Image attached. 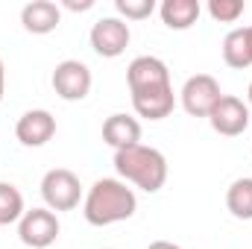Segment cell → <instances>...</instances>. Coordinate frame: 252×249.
<instances>
[{"label": "cell", "instance_id": "3", "mask_svg": "<svg viewBox=\"0 0 252 249\" xmlns=\"http://www.w3.org/2000/svg\"><path fill=\"white\" fill-rule=\"evenodd\" d=\"M41 196L50 211H73L82 199L79 176L67 167H53L41 179Z\"/></svg>", "mask_w": 252, "mask_h": 249}, {"label": "cell", "instance_id": "9", "mask_svg": "<svg viewBox=\"0 0 252 249\" xmlns=\"http://www.w3.org/2000/svg\"><path fill=\"white\" fill-rule=\"evenodd\" d=\"M126 82H129V94L164 88V85H170V70L158 56H138L126 67Z\"/></svg>", "mask_w": 252, "mask_h": 249}, {"label": "cell", "instance_id": "12", "mask_svg": "<svg viewBox=\"0 0 252 249\" xmlns=\"http://www.w3.org/2000/svg\"><path fill=\"white\" fill-rule=\"evenodd\" d=\"M62 21V9L53 3V0H32L21 9V24L27 32L32 35H47L59 27Z\"/></svg>", "mask_w": 252, "mask_h": 249}, {"label": "cell", "instance_id": "16", "mask_svg": "<svg viewBox=\"0 0 252 249\" xmlns=\"http://www.w3.org/2000/svg\"><path fill=\"white\" fill-rule=\"evenodd\" d=\"M223 62L229 67H235V70L252 67L250 44H247V27H238V30L226 32V38H223Z\"/></svg>", "mask_w": 252, "mask_h": 249}, {"label": "cell", "instance_id": "5", "mask_svg": "<svg viewBox=\"0 0 252 249\" xmlns=\"http://www.w3.org/2000/svg\"><path fill=\"white\" fill-rule=\"evenodd\" d=\"M50 82H53V91H56L59 100H64V103H79V100L88 97L94 76H91V67L85 62H79V59H64V62L56 64Z\"/></svg>", "mask_w": 252, "mask_h": 249}, {"label": "cell", "instance_id": "19", "mask_svg": "<svg viewBox=\"0 0 252 249\" xmlns=\"http://www.w3.org/2000/svg\"><path fill=\"white\" fill-rule=\"evenodd\" d=\"M115 9L126 21H144L156 12V0H115Z\"/></svg>", "mask_w": 252, "mask_h": 249}, {"label": "cell", "instance_id": "24", "mask_svg": "<svg viewBox=\"0 0 252 249\" xmlns=\"http://www.w3.org/2000/svg\"><path fill=\"white\" fill-rule=\"evenodd\" d=\"M247 100H250V106H252V82H250V88H247Z\"/></svg>", "mask_w": 252, "mask_h": 249}, {"label": "cell", "instance_id": "18", "mask_svg": "<svg viewBox=\"0 0 252 249\" xmlns=\"http://www.w3.org/2000/svg\"><path fill=\"white\" fill-rule=\"evenodd\" d=\"M205 9H208L211 21H217V24H235L247 12V3L244 0H208Z\"/></svg>", "mask_w": 252, "mask_h": 249}, {"label": "cell", "instance_id": "11", "mask_svg": "<svg viewBox=\"0 0 252 249\" xmlns=\"http://www.w3.org/2000/svg\"><path fill=\"white\" fill-rule=\"evenodd\" d=\"M132 109H135L138 118H147V121H164V118H170L173 109H176L173 85L150 88V91H138V94H132Z\"/></svg>", "mask_w": 252, "mask_h": 249}, {"label": "cell", "instance_id": "8", "mask_svg": "<svg viewBox=\"0 0 252 249\" xmlns=\"http://www.w3.org/2000/svg\"><path fill=\"white\" fill-rule=\"evenodd\" d=\"M208 124L217 135H226V138H238L244 135V129L250 126V106L235 97V94H223L217 100V106L211 109L208 115Z\"/></svg>", "mask_w": 252, "mask_h": 249}, {"label": "cell", "instance_id": "2", "mask_svg": "<svg viewBox=\"0 0 252 249\" xmlns=\"http://www.w3.org/2000/svg\"><path fill=\"white\" fill-rule=\"evenodd\" d=\"M115 170L124 182H132L135 187H141L147 193L161 190L167 182V158L156 147H144V144L118 150L115 153Z\"/></svg>", "mask_w": 252, "mask_h": 249}, {"label": "cell", "instance_id": "13", "mask_svg": "<svg viewBox=\"0 0 252 249\" xmlns=\"http://www.w3.org/2000/svg\"><path fill=\"white\" fill-rule=\"evenodd\" d=\"M103 141L115 153L126 150V147H135V144H141V124L129 115H112L103 124Z\"/></svg>", "mask_w": 252, "mask_h": 249}, {"label": "cell", "instance_id": "22", "mask_svg": "<svg viewBox=\"0 0 252 249\" xmlns=\"http://www.w3.org/2000/svg\"><path fill=\"white\" fill-rule=\"evenodd\" d=\"M3 94H6V67H3V59H0V103H3Z\"/></svg>", "mask_w": 252, "mask_h": 249}, {"label": "cell", "instance_id": "4", "mask_svg": "<svg viewBox=\"0 0 252 249\" xmlns=\"http://www.w3.org/2000/svg\"><path fill=\"white\" fill-rule=\"evenodd\" d=\"M59 217L50 208H32L24 211V217L18 220V238L21 244L30 249H47L56 244L59 238Z\"/></svg>", "mask_w": 252, "mask_h": 249}, {"label": "cell", "instance_id": "15", "mask_svg": "<svg viewBox=\"0 0 252 249\" xmlns=\"http://www.w3.org/2000/svg\"><path fill=\"white\" fill-rule=\"evenodd\" d=\"M226 208L238 220H252V176L235 179L226 190Z\"/></svg>", "mask_w": 252, "mask_h": 249}, {"label": "cell", "instance_id": "20", "mask_svg": "<svg viewBox=\"0 0 252 249\" xmlns=\"http://www.w3.org/2000/svg\"><path fill=\"white\" fill-rule=\"evenodd\" d=\"M64 6H67L70 12H85V9L94 6V0H82V3H76V0H64Z\"/></svg>", "mask_w": 252, "mask_h": 249}, {"label": "cell", "instance_id": "7", "mask_svg": "<svg viewBox=\"0 0 252 249\" xmlns=\"http://www.w3.org/2000/svg\"><path fill=\"white\" fill-rule=\"evenodd\" d=\"M88 38H91V47H94L97 56L118 59L126 47H129L132 32H129V24H126L124 18H100L91 27V35Z\"/></svg>", "mask_w": 252, "mask_h": 249}, {"label": "cell", "instance_id": "10", "mask_svg": "<svg viewBox=\"0 0 252 249\" xmlns=\"http://www.w3.org/2000/svg\"><path fill=\"white\" fill-rule=\"evenodd\" d=\"M53 135H56V118L47 109H30L15 124V138L24 147H44Z\"/></svg>", "mask_w": 252, "mask_h": 249}, {"label": "cell", "instance_id": "21", "mask_svg": "<svg viewBox=\"0 0 252 249\" xmlns=\"http://www.w3.org/2000/svg\"><path fill=\"white\" fill-rule=\"evenodd\" d=\"M147 249H182L179 244H170V241H153Z\"/></svg>", "mask_w": 252, "mask_h": 249}, {"label": "cell", "instance_id": "14", "mask_svg": "<svg viewBox=\"0 0 252 249\" xmlns=\"http://www.w3.org/2000/svg\"><path fill=\"white\" fill-rule=\"evenodd\" d=\"M199 0H164L158 6V15L167 30H190L199 21Z\"/></svg>", "mask_w": 252, "mask_h": 249}, {"label": "cell", "instance_id": "6", "mask_svg": "<svg viewBox=\"0 0 252 249\" xmlns=\"http://www.w3.org/2000/svg\"><path fill=\"white\" fill-rule=\"evenodd\" d=\"M220 97H223L220 82L211 73H193V76H188L182 91H179L182 109L188 112L190 118H208Z\"/></svg>", "mask_w": 252, "mask_h": 249}, {"label": "cell", "instance_id": "17", "mask_svg": "<svg viewBox=\"0 0 252 249\" xmlns=\"http://www.w3.org/2000/svg\"><path fill=\"white\" fill-rule=\"evenodd\" d=\"M24 196L12 182H0V226L18 223L24 217Z\"/></svg>", "mask_w": 252, "mask_h": 249}, {"label": "cell", "instance_id": "23", "mask_svg": "<svg viewBox=\"0 0 252 249\" xmlns=\"http://www.w3.org/2000/svg\"><path fill=\"white\" fill-rule=\"evenodd\" d=\"M247 44H250V59H252V27H247Z\"/></svg>", "mask_w": 252, "mask_h": 249}, {"label": "cell", "instance_id": "1", "mask_svg": "<svg viewBox=\"0 0 252 249\" xmlns=\"http://www.w3.org/2000/svg\"><path fill=\"white\" fill-rule=\"evenodd\" d=\"M135 208H138V196L124 179H97L88 187L85 202H82L85 220L100 229L129 220L135 214Z\"/></svg>", "mask_w": 252, "mask_h": 249}]
</instances>
